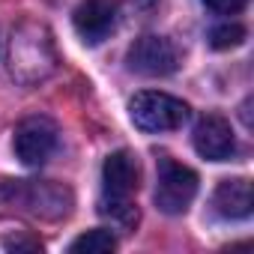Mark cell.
<instances>
[{"mask_svg":"<svg viewBox=\"0 0 254 254\" xmlns=\"http://www.w3.org/2000/svg\"><path fill=\"white\" fill-rule=\"evenodd\" d=\"M60 57L54 48V36L39 21H24L12 30L9 39V72L18 84L33 87L54 75Z\"/></svg>","mask_w":254,"mask_h":254,"instance_id":"obj_1","label":"cell"},{"mask_svg":"<svg viewBox=\"0 0 254 254\" xmlns=\"http://www.w3.org/2000/svg\"><path fill=\"white\" fill-rule=\"evenodd\" d=\"M141 186L138 159L129 150H117L102 165V215H108L123 230H132L138 224V206L132 203Z\"/></svg>","mask_w":254,"mask_h":254,"instance_id":"obj_2","label":"cell"},{"mask_svg":"<svg viewBox=\"0 0 254 254\" xmlns=\"http://www.w3.org/2000/svg\"><path fill=\"white\" fill-rule=\"evenodd\" d=\"M0 200L45 221H60L75 206L72 189L54 180H3L0 183Z\"/></svg>","mask_w":254,"mask_h":254,"instance_id":"obj_3","label":"cell"},{"mask_svg":"<svg viewBox=\"0 0 254 254\" xmlns=\"http://www.w3.org/2000/svg\"><path fill=\"white\" fill-rule=\"evenodd\" d=\"M129 117L141 132L159 135V132H174L189 120V105L171 93L159 90H144L129 102Z\"/></svg>","mask_w":254,"mask_h":254,"instance_id":"obj_4","label":"cell"},{"mask_svg":"<svg viewBox=\"0 0 254 254\" xmlns=\"http://www.w3.org/2000/svg\"><path fill=\"white\" fill-rule=\"evenodd\" d=\"M197 194V174L174 159L159 162L156 174V206L168 215H180Z\"/></svg>","mask_w":254,"mask_h":254,"instance_id":"obj_5","label":"cell"},{"mask_svg":"<svg viewBox=\"0 0 254 254\" xmlns=\"http://www.w3.org/2000/svg\"><path fill=\"white\" fill-rule=\"evenodd\" d=\"M12 150H15L18 162L27 165V168L45 165L54 156V150H57V126L48 117H27V120H21L15 126Z\"/></svg>","mask_w":254,"mask_h":254,"instance_id":"obj_6","label":"cell"},{"mask_svg":"<svg viewBox=\"0 0 254 254\" xmlns=\"http://www.w3.org/2000/svg\"><path fill=\"white\" fill-rule=\"evenodd\" d=\"M126 63H129L132 72L147 75V78H165L180 66V54L174 48L171 39L165 36H141L135 39V45L126 54Z\"/></svg>","mask_w":254,"mask_h":254,"instance_id":"obj_7","label":"cell"},{"mask_svg":"<svg viewBox=\"0 0 254 254\" xmlns=\"http://www.w3.org/2000/svg\"><path fill=\"white\" fill-rule=\"evenodd\" d=\"M117 15H120L117 0H81L72 15V24H75V33L87 45H99L102 39H108L114 33Z\"/></svg>","mask_w":254,"mask_h":254,"instance_id":"obj_8","label":"cell"},{"mask_svg":"<svg viewBox=\"0 0 254 254\" xmlns=\"http://www.w3.org/2000/svg\"><path fill=\"white\" fill-rule=\"evenodd\" d=\"M194 150L206 162H230L236 156V138L230 123L218 114L203 117L194 126Z\"/></svg>","mask_w":254,"mask_h":254,"instance_id":"obj_9","label":"cell"},{"mask_svg":"<svg viewBox=\"0 0 254 254\" xmlns=\"http://www.w3.org/2000/svg\"><path fill=\"white\" fill-rule=\"evenodd\" d=\"M212 206L221 218H248L251 209H254V200H251V180L245 177H236V180H221L215 194H212Z\"/></svg>","mask_w":254,"mask_h":254,"instance_id":"obj_10","label":"cell"},{"mask_svg":"<svg viewBox=\"0 0 254 254\" xmlns=\"http://www.w3.org/2000/svg\"><path fill=\"white\" fill-rule=\"evenodd\" d=\"M114 248H117V239H114V233L105 230V227L87 230V233H81V236L69 245V251H78V254H108V251H114Z\"/></svg>","mask_w":254,"mask_h":254,"instance_id":"obj_11","label":"cell"},{"mask_svg":"<svg viewBox=\"0 0 254 254\" xmlns=\"http://www.w3.org/2000/svg\"><path fill=\"white\" fill-rule=\"evenodd\" d=\"M245 42V27L242 24H221L209 33V45L215 51H227V48H239Z\"/></svg>","mask_w":254,"mask_h":254,"instance_id":"obj_12","label":"cell"},{"mask_svg":"<svg viewBox=\"0 0 254 254\" xmlns=\"http://www.w3.org/2000/svg\"><path fill=\"white\" fill-rule=\"evenodd\" d=\"M203 3H206V9H212L215 15H236V12L245 9L248 0H203Z\"/></svg>","mask_w":254,"mask_h":254,"instance_id":"obj_13","label":"cell"},{"mask_svg":"<svg viewBox=\"0 0 254 254\" xmlns=\"http://www.w3.org/2000/svg\"><path fill=\"white\" fill-rule=\"evenodd\" d=\"M3 245H6V251H42V242L39 239H33V236H6L3 239Z\"/></svg>","mask_w":254,"mask_h":254,"instance_id":"obj_14","label":"cell"}]
</instances>
